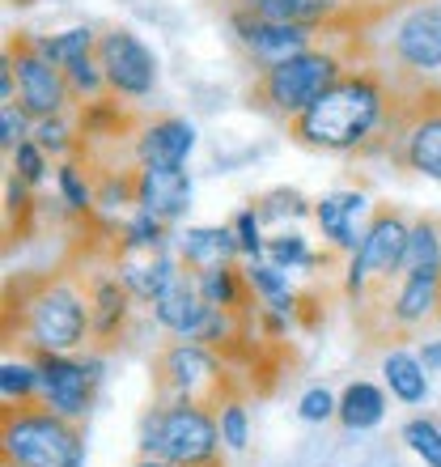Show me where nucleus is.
<instances>
[{"label":"nucleus","instance_id":"nucleus-1","mask_svg":"<svg viewBox=\"0 0 441 467\" xmlns=\"http://www.w3.org/2000/svg\"><path fill=\"white\" fill-rule=\"evenodd\" d=\"M395 86L386 81L374 60L356 64L323 94L319 102H310L306 111L289 119V140L310 153H331V158H353V153H369L378 132L386 128L391 115Z\"/></svg>","mask_w":441,"mask_h":467},{"label":"nucleus","instance_id":"nucleus-2","mask_svg":"<svg viewBox=\"0 0 441 467\" xmlns=\"http://www.w3.org/2000/svg\"><path fill=\"white\" fill-rule=\"evenodd\" d=\"M353 17L365 22V17H374V13L348 9L340 22H331V30H327L323 43H314V47L302 51V56H289V60L255 73V81H251V89H246L251 107L263 111V115H272V119L289 123V119H297V115L306 111L310 102H319L323 94L348 73V68L365 64L369 60L365 43H361L353 30H344Z\"/></svg>","mask_w":441,"mask_h":467},{"label":"nucleus","instance_id":"nucleus-3","mask_svg":"<svg viewBox=\"0 0 441 467\" xmlns=\"http://www.w3.org/2000/svg\"><path fill=\"white\" fill-rule=\"evenodd\" d=\"M9 336L26 353L94 348V310L81 272H47L9 294Z\"/></svg>","mask_w":441,"mask_h":467},{"label":"nucleus","instance_id":"nucleus-4","mask_svg":"<svg viewBox=\"0 0 441 467\" xmlns=\"http://www.w3.org/2000/svg\"><path fill=\"white\" fill-rule=\"evenodd\" d=\"M369 153H382L407 174L441 183V89L425 81L407 89L395 86L386 128L378 132Z\"/></svg>","mask_w":441,"mask_h":467},{"label":"nucleus","instance_id":"nucleus-5","mask_svg":"<svg viewBox=\"0 0 441 467\" xmlns=\"http://www.w3.org/2000/svg\"><path fill=\"white\" fill-rule=\"evenodd\" d=\"M220 425L217 408L196 400H153L140 417V442L145 459H166L174 467H225L220 463Z\"/></svg>","mask_w":441,"mask_h":467},{"label":"nucleus","instance_id":"nucleus-6","mask_svg":"<svg viewBox=\"0 0 441 467\" xmlns=\"http://www.w3.org/2000/svg\"><path fill=\"white\" fill-rule=\"evenodd\" d=\"M0 459L5 467H86V430L47 404H5Z\"/></svg>","mask_w":441,"mask_h":467},{"label":"nucleus","instance_id":"nucleus-7","mask_svg":"<svg viewBox=\"0 0 441 467\" xmlns=\"http://www.w3.org/2000/svg\"><path fill=\"white\" fill-rule=\"evenodd\" d=\"M407 238H412V222L404 217V209L374 204V213L365 217L361 246L344 259V297H348L353 306L365 302L374 289H391V285L404 276Z\"/></svg>","mask_w":441,"mask_h":467},{"label":"nucleus","instance_id":"nucleus-8","mask_svg":"<svg viewBox=\"0 0 441 467\" xmlns=\"http://www.w3.org/2000/svg\"><path fill=\"white\" fill-rule=\"evenodd\" d=\"M242 391L233 382L230 357L200 340H166L153 353V395L158 400H196L217 408L225 395Z\"/></svg>","mask_w":441,"mask_h":467},{"label":"nucleus","instance_id":"nucleus-9","mask_svg":"<svg viewBox=\"0 0 441 467\" xmlns=\"http://www.w3.org/2000/svg\"><path fill=\"white\" fill-rule=\"evenodd\" d=\"M437 319H441V276H425V272H404L378 306L353 315L356 327L365 336H374L369 345L416 336Z\"/></svg>","mask_w":441,"mask_h":467},{"label":"nucleus","instance_id":"nucleus-10","mask_svg":"<svg viewBox=\"0 0 441 467\" xmlns=\"http://www.w3.org/2000/svg\"><path fill=\"white\" fill-rule=\"evenodd\" d=\"M38 361V404L60 412L68 420H81L94 412L98 387L107 379V353L86 348V353H35Z\"/></svg>","mask_w":441,"mask_h":467},{"label":"nucleus","instance_id":"nucleus-11","mask_svg":"<svg viewBox=\"0 0 441 467\" xmlns=\"http://www.w3.org/2000/svg\"><path fill=\"white\" fill-rule=\"evenodd\" d=\"M225 26L233 35V47L242 51L255 73L289 60V56L310 51L331 30V26H306V22H268V17H259L251 9H225Z\"/></svg>","mask_w":441,"mask_h":467},{"label":"nucleus","instance_id":"nucleus-12","mask_svg":"<svg viewBox=\"0 0 441 467\" xmlns=\"http://www.w3.org/2000/svg\"><path fill=\"white\" fill-rule=\"evenodd\" d=\"M98 64L107 86L123 102H145L158 89V56L132 26H107L98 35Z\"/></svg>","mask_w":441,"mask_h":467},{"label":"nucleus","instance_id":"nucleus-13","mask_svg":"<svg viewBox=\"0 0 441 467\" xmlns=\"http://www.w3.org/2000/svg\"><path fill=\"white\" fill-rule=\"evenodd\" d=\"M5 60H9L13 73H17V102H22V111L30 115V119H47V115L73 111V89H68L64 68H56V64L35 47L30 35L9 38Z\"/></svg>","mask_w":441,"mask_h":467},{"label":"nucleus","instance_id":"nucleus-14","mask_svg":"<svg viewBox=\"0 0 441 467\" xmlns=\"http://www.w3.org/2000/svg\"><path fill=\"white\" fill-rule=\"evenodd\" d=\"M391 56L412 81L441 73V0H407L391 26Z\"/></svg>","mask_w":441,"mask_h":467},{"label":"nucleus","instance_id":"nucleus-15","mask_svg":"<svg viewBox=\"0 0 441 467\" xmlns=\"http://www.w3.org/2000/svg\"><path fill=\"white\" fill-rule=\"evenodd\" d=\"M81 276H86L89 310H94V348L110 353V348L128 345L140 302L128 294V285L119 281L115 264H107V268H98V272H81Z\"/></svg>","mask_w":441,"mask_h":467},{"label":"nucleus","instance_id":"nucleus-16","mask_svg":"<svg viewBox=\"0 0 441 467\" xmlns=\"http://www.w3.org/2000/svg\"><path fill=\"white\" fill-rule=\"evenodd\" d=\"M200 132L183 115H145L132 136V161L136 166H187L196 153Z\"/></svg>","mask_w":441,"mask_h":467},{"label":"nucleus","instance_id":"nucleus-17","mask_svg":"<svg viewBox=\"0 0 441 467\" xmlns=\"http://www.w3.org/2000/svg\"><path fill=\"white\" fill-rule=\"evenodd\" d=\"M369 213H374V204H369V196L356 192V187H348V192H327V196L314 200V225H319L323 246H327L331 255L348 259L356 246H361V234H365L361 217H369Z\"/></svg>","mask_w":441,"mask_h":467},{"label":"nucleus","instance_id":"nucleus-18","mask_svg":"<svg viewBox=\"0 0 441 467\" xmlns=\"http://www.w3.org/2000/svg\"><path fill=\"white\" fill-rule=\"evenodd\" d=\"M191 171L187 166H136V209L179 225L191 213Z\"/></svg>","mask_w":441,"mask_h":467},{"label":"nucleus","instance_id":"nucleus-19","mask_svg":"<svg viewBox=\"0 0 441 467\" xmlns=\"http://www.w3.org/2000/svg\"><path fill=\"white\" fill-rule=\"evenodd\" d=\"M145 310H149V319H153V327H158V332L174 336V340H196L212 306L200 297L196 272L183 268L170 285H166V294H161L153 306H145Z\"/></svg>","mask_w":441,"mask_h":467},{"label":"nucleus","instance_id":"nucleus-20","mask_svg":"<svg viewBox=\"0 0 441 467\" xmlns=\"http://www.w3.org/2000/svg\"><path fill=\"white\" fill-rule=\"evenodd\" d=\"M115 272H119V281L128 285V294L140 302V306H153L161 294H166V285L183 272L179 255L174 251H140V255H110Z\"/></svg>","mask_w":441,"mask_h":467},{"label":"nucleus","instance_id":"nucleus-21","mask_svg":"<svg viewBox=\"0 0 441 467\" xmlns=\"http://www.w3.org/2000/svg\"><path fill=\"white\" fill-rule=\"evenodd\" d=\"M174 255L187 272H204V268H220V264H238L242 246L233 225H187L174 238Z\"/></svg>","mask_w":441,"mask_h":467},{"label":"nucleus","instance_id":"nucleus-22","mask_svg":"<svg viewBox=\"0 0 441 467\" xmlns=\"http://www.w3.org/2000/svg\"><path fill=\"white\" fill-rule=\"evenodd\" d=\"M378 369H382V387L404 408H420L429 400V369H425L420 353H412V348H404V345H391L382 353Z\"/></svg>","mask_w":441,"mask_h":467},{"label":"nucleus","instance_id":"nucleus-23","mask_svg":"<svg viewBox=\"0 0 441 467\" xmlns=\"http://www.w3.org/2000/svg\"><path fill=\"white\" fill-rule=\"evenodd\" d=\"M225 9H251L268 22H306V26H331L353 9L348 0H220Z\"/></svg>","mask_w":441,"mask_h":467},{"label":"nucleus","instance_id":"nucleus-24","mask_svg":"<svg viewBox=\"0 0 441 467\" xmlns=\"http://www.w3.org/2000/svg\"><path fill=\"white\" fill-rule=\"evenodd\" d=\"M51 183H56V200H60V204L73 213V217L89 222V217L98 213V183H94V166H89L86 153L56 161Z\"/></svg>","mask_w":441,"mask_h":467},{"label":"nucleus","instance_id":"nucleus-25","mask_svg":"<svg viewBox=\"0 0 441 467\" xmlns=\"http://www.w3.org/2000/svg\"><path fill=\"white\" fill-rule=\"evenodd\" d=\"M348 433H369L378 430L382 420H386V387L369 379H353L348 387L340 391V412H335Z\"/></svg>","mask_w":441,"mask_h":467},{"label":"nucleus","instance_id":"nucleus-26","mask_svg":"<svg viewBox=\"0 0 441 467\" xmlns=\"http://www.w3.org/2000/svg\"><path fill=\"white\" fill-rule=\"evenodd\" d=\"M246 285H251V297H255V306H268V310H281L293 319L297 310H302V294L293 289L289 281V272L268 264V259H246Z\"/></svg>","mask_w":441,"mask_h":467},{"label":"nucleus","instance_id":"nucleus-27","mask_svg":"<svg viewBox=\"0 0 441 467\" xmlns=\"http://www.w3.org/2000/svg\"><path fill=\"white\" fill-rule=\"evenodd\" d=\"M174 238L179 234L170 230V222H161L145 209H132L119 222V234L110 243V255H140V251H174Z\"/></svg>","mask_w":441,"mask_h":467},{"label":"nucleus","instance_id":"nucleus-28","mask_svg":"<svg viewBox=\"0 0 441 467\" xmlns=\"http://www.w3.org/2000/svg\"><path fill=\"white\" fill-rule=\"evenodd\" d=\"M200 297L209 302L212 310H251L255 297H251V285H246V272L238 264H220V268H204L196 272Z\"/></svg>","mask_w":441,"mask_h":467},{"label":"nucleus","instance_id":"nucleus-29","mask_svg":"<svg viewBox=\"0 0 441 467\" xmlns=\"http://www.w3.org/2000/svg\"><path fill=\"white\" fill-rule=\"evenodd\" d=\"M0 400L5 404H38V361L35 353H26V348H17V353H5V361H0Z\"/></svg>","mask_w":441,"mask_h":467},{"label":"nucleus","instance_id":"nucleus-30","mask_svg":"<svg viewBox=\"0 0 441 467\" xmlns=\"http://www.w3.org/2000/svg\"><path fill=\"white\" fill-rule=\"evenodd\" d=\"M263 259L268 264H276V268H284V272H310V268H323L327 264V255H314L310 251V238L302 230H272L268 234V246H263Z\"/></svg>","mask_w":441,"mask_h":467},{"label":"nucleus","instance_id":"nucleus-31","mask_svg":"<svg viewBox=\"0 0 441 467\" xmlns=\"http://www.w3.org/2000/svg\"><path fill=\"white\" fill-rule=\"evenodd\" d=\"M98 35L102 30H94V26H68V30H56V35H30V38H35V47L43 51L56 68H68L73 60L98 51Z\"/></svg>","mask_w":441,"mask_h":467},{"label":"nucleus","instance_id":"nucleus-32","mask_svg":"<svg viewBox=\"0 0 441 467\" xmlns=\"http://www.w3.org/2000/svg\"><path fill=\"white\" fill-rule=\"evenodd\" d=\"M404 272L441 276V217H416V222H412V238H407Z\"/></svg>","mask_w":441,"mask_h":467},{"label":"nucleus","instance_id":"nucleus-33","mask_svg":"<svg viewBox=\"0 0 441 467\" xmlns=\"http://www.w3.org/2000/svg\"><path fill=\"white\" fill-rule=\"evenodd\" d=\"M259 209V217H263V225H297L306 222V217H314V200H306L297 187H272V192H263L259 200H251Z\"/></svg>","mask_w":441,"mask_h":467},{"label":"nucleus","instance_id":"nucleus-34","mask_svg":"<svg viewBox=\"0 0 441 467\" xmlns=\"http://www.w3.org/2000/svg\"><path fill=\"white\" fill-rule=\"evenodd\" d=\"M35 140L51 153V161L77 158L81 153V128H77V115H47V119H35Z\"/></svg>","mask_w":441,"mask_h":467},{"label":"nucleus","instance_id":"nucleus-35","mask_svg":"<svg viewBox=\"0 0 441 467\" xmlns=\"http://www.w3.org/2000/svg\"><path fill=\"white\" fill-rule=\"evenodd\" d=\"M217 425H220V442H225V451L242 455L246 446H251V408H246L242 391L225 395V400L217 404Z\"/></svg>","mask_w":441,"mask_h":467},{"label":"nucleus","instance_id":"nucleus-36","mask_svg":"<svg viewBox=\"0 0 441 467\" xmlns=\"http://www.w3.org/2000/svg\"><path fill=\"white\" fill-rule=\"evenodd\" d=\"M399 442H404L425 467H441V420L407 417L404 425H399Z\"/></svg>","mask_w":441,"mask_h":467},{"label":"nucleus","instance_id":"nucleus-37","mask_svg":"<svg viewBox=\"0 0 441 467\" xmlns=\"http://www.w3.org/2000/svg\"><path fill=\"white\" fill-rule=\"evenodd\" d=\"M64 77H68V89H73V107H86V102H98L110 94L107 73H102V64H98V51L73 60L64 68Z\"/></svg>","mask_w":441,"mask_h":467},{"label":"nucleus","instance_id":"nucleus-38","mask_svg":"<svg viewBox=\"0 0 441 467\" xmlns=\"http://www.w3.org/2000/svg\"><path fill=\"white\" fill-rule=\"evenodd\" d=\"M9 171L22 179V183H30V187H43L56 174V161H51V153L43 145H38L35 136L30 140H22V145L9 153Z\"/></svg>","mask_w":441,"mask_h":467},{"label":"nucleus","instance_id":"nucleus-39","mask_svg":"<svg viewBox=\"0 0 441 467\" xmlns=\"http://www.w3.org/2000/svg\"><path fill=\"white\" fill-rule=\"evenodd\" d=\"M233 234H238V246H242V259H263V246H268V234H263V217H259L255 204L233 213Z\"/></svg>","mask_w":441,"mask_h":467},{"label":"nucleus","instance_id":"nucleus-40","mask_svg":"<svg viewBox=\"0 0 441 467\" xmlns=\"http://www.w3.org/2000/svg\"><path fill=\"white\" fill-rule=\"evenodd\" d=\"M340 412V395H331L327 387H306L297 395V420L302 425H327Z\"/></svg>","mask_w":441,"mask_h":467},{"label":"nucleus","instance_id":"nucleus-41","mask_svg":"<svg viewBox=\"0 0 441 467\" xmlns=\"http://www.w3.org/2000/svg\"><path fill=\"white\" fill-rule=\"evenodd\" d=\"M30 136H35V119L22 111V102L0 107V149H5V158H9L22 140H30Z\"/></svg>","mask_w":441,"mask_h":467},{"label":"nucleus","instance_id":"nucleus-42","mask_svg":"<svg viewBox=\"0 0 441 467\" xmlns=\"http://www.w3.org/2000/svg\"><path fill=\"white\" fill-rule=\"evenodd\" d=\"M30 192L35 187L30 183H22L17 174H5V222H9V230H13V222H17V230H22V222L35 213V204H30Z\"/></svg>","mask_w":441,"mask_h":467},{"label":"nucleus","instance_id":"nucleus-43","mask_svg":"<svg viewBox=\"0 0 441 467\" xmlns=\"http://www.w3.org/2000/svg\"><path fill=\"white\" fill-rule=\"evenodd\" d=\"M420 361H425V369L429 374H441V340H420Z\"/></svg>","mask_w":441,"mask_h":467},{"label":"nucleus","instance_id":"nucleus-44","mask_svg":"<svg viewBox=\"0 0 441 467\" xmlns=\"http://www.w3.org/2000/svg\"><path fill=\"white\" fill-rule=\"evenodd\" d=\"M0 99H5V107H9V102H17V73H13L9 60L0 64Z\"/></svg>","mask_w":441,"mask_h":467},{"label":"nucleus","instance_id":"nucleus-45","mask_svg":"<svg viewBox=\"0 0 441 467\" xmlns=\"http://www.w3.org/2000/svg\"><path fill=\"white\" fill-rule=\"evenodd\" d=\"M132 467H174V463H166V459H145V455H140Z\"/></svg>","mask_w":441,"mask_h":467},{"label":"nucleus","instance_id":"nucleus-46","mask_svg":"<svg viewBox=\"0 0 441 467\" xmlns=\"http://www.w3.org/2000/svg\"><path fill=\"white\" fill-rule=\"evenodd\" d=\"M348 5H353V0H348Z\"/></svg>","mask_w":441,"mask_h":467}]
</instances>
